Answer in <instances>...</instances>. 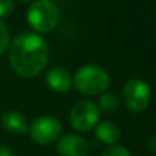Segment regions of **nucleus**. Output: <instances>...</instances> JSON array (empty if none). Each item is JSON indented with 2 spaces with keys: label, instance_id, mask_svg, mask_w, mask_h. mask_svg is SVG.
Listing matches in <instances>:
<instances>
[{
  "label": "nucleus",
  "instance_id": "obj_1",
  "mask_svg": "<svg viewBox=\"0 0 156 156\" xmlns=\"http://www.w3.org/2000/svg\"><path fill=\"white\" fill-rule=\"evenodd\" d=\"M49 49L45 40L36 33H23L12 40L10 45V65L18 76L36 77L48 63Z\"/></svg>",
  "mask_w": 156,
  "mask_h": 156
},
{
  "label": "nucleus",
  "instance_id": "obj_2",
  "mask_svg": "<svg viewBox=\"0 0 156 156\" xmlns=\"http://www.w3.org/2000/svg\"><path fill=\"white\" fill-rule=\"evenodd\" d=\"M110 74L97 65H85L78 69L73 83L80 93L94 96L105 92L110 86Z\"/></svg>",
  "mask_w": 156,
  "mask_h": 156
},
{
  "label": "nucleus",
  "instance_id": "obj_3",
  "mask_svg": "<svg viewBox=\"0 0 156 156\" xmlns=\"http://www.w3.org/2000/svg\"><path fill=\"white\" fill-rule=\"evenodd\" d=\"M60 12L58 5L51 0H37L27 10V22L34 30L47 33L58 26Z\"/></svg>",
  "mask_w": 156,
  "mask_h": 156
},
{
  "label": "nucleus",
  "instance_id": "obj_4",
  "mask_svg": "<svg viewBox=\"0 0 156 156\" xmlns=\"http://www.w3.org/2000/svg\"><path fill=\"white\" fill-rule=\"evenodd\" d=\"M151 100V88L141 78H133L123 88V101L133 114L143 112Z\"/></svg>",
  "mask_w": 156,
  "mask_h": 156
},
{
  "label": "nucleus",
  "instance_id": "obj_5",
  "mask_svg": "<svg viewBox=\"0 0 156 156\" xmlns=\"http://www.w3.org/2000/svg\"><path fill=\"white\" fill-rule=\"evenodd\" d=\"M100 119V110L90 100L78 101L70 112L71 126L78 132H90Z\"/></svg>",
  "mask_w": 156,
  "mask_h": 156
},
{
  "label": "nucleus",
  "instance_id": "obj_6",
  "mask_svg": "<svg viewBox=\"0 0 156 156\" xmlns=\"http://www.w3.org/2000/svg\"><path fill=\"white\" fill-rule=\"evenodd\" d=\"M29 133L34 143L40 144V145H48L60 137L62 123L54 116H38L32 122Z\"/></svg>",
  "mask_w": 156,
  "mask_h": 156
},
{
  "label": "nucleus",
  "instance_id": "obj_7",
  "mask_svg": "<svg viewBox=\"0 0 156 156\" xmlns=\"http://www.w3.org/2000/svg\"><path fill=\"white\" fill-rule=\"evenodd\" d=\"M56 151L60 156H88L89 144L77 134H66L58 140Z\"/></svg>",
  "mask_w": 156,
  "mask_h": 156
},
{
  "label": "nucleus",
  "instance_id": "obj_8",
  "mask_svg": "<svg viewBox=\"0 0 156 156\" xmlns=\"http://www.w3.org/2000/svg\"><path fill=\"white\" fill-rule=\"evenodd\" d=\"M47 83L52 90L58 93H66L71 89L73 78L65 67H54L47 74Z\"/></svg>",
  "mask_w": 156,
  "mask_h": 156
},
{
  "label": "nucleus",
  "instance_id": "obj_9",
  "mask_svg": "<svg viewBox=\"0 0 156 156\" xmlns=\"http://www.w3.org/2000/svg\"><path fill=\"white\" fill-rule=\"evenodd\" d=\"M2 125L7 132L15 134H25L27 132V122L18 111H7L2 115Z\"/></svg>",
  "mask_w": 156,
  "mask_h": 156
},
{
  "label": "nucleus",
  "instance_id": "obj_10",
  "mask_svg": "<svg viewBox=\"0 0 156 156\" xmlns=\"http://www.w3.org/2000/svg\"><path fill=\"white\" fill-rule=\"evenodd\" d=\"M96 136L104 144L112 145V144L118 143L121 138V130L111 121H103L96 125Z\"/></svg>",
  "mask_w": 156,
  "mask_h": 156
},
{
  "label": "nucleus",
  "instance_id": "obj_11",
  "mask_svg": "<svg viewBox=\"0 0 156 156\" xmlns=\"http://www.w3.org/2000/svg\"><path fill=\"white\" fill-rule=\"evenodd\" d=\"M97 107H99L100 111L112 114L115 111H118L119 107H121V99H119V96H116L114 93H104L100 96Z\"/></svg>",
  "mask_w": 156,
  "mask_h": 156
},
{
  "label": "nucleus",
  "instance_id": "obj_12",
  "mask_svg": "<svg viewBox=\"0 0 156 156\" xmlns=\"http://www.w3.org/2000/svg\"><path fill=\"white\" fill-rule=\"evenodd\" d=\"M101 156H132V154H130V151L126 149L125 147L112 144V145H110L103 152Z\"/></svg>",
  "mask_w": 156,
  "mask_h": 156
},
{
  "label": "nucleus",
  "instance_id": "obj_13",
  "mask_svg": "<svg viewBox=\"0 0 156 156\" xmlns=\"http://www.w3.org/2000/svg\"><path fill=\"white\" fill-rule=\"evenodd\" d=\"M8 45H10V33L7 26L0 21V55L8 48Z\"/></svg>",
  "mask_w": 156,
  "mask_h": 156
},
{
  "label": "nucleus",
  "instance_id": "obj_14",
  "mask_svg": "<svg viewBox=\"0 0 156 156\" xmlns=\"http://www.w3.org/2000/svg\"><path fill=\"white\" fill-rule=\"evenodd\" d=\"M14 10L12 0H0V18L8 16Z\"/></svg>",
  "mask_w": 156,
  "mask_h": 156
},
{
  "label": "nucleus",
  "instance_id": "obj_15",
  "mask_svg": "<svg viewBox=\"0 0 156 156\" xmlns=\"http://www.w3.org/2000/svg\"><path fill=\"white\" fill-rule=\"evenodd\" d=\"M0 156H15V155H14V152L8 147L0 145Z\"/></svg>",
  "mask_w": 156,
  "mask_h": 156
},
{
  "label": "nucleus",
  "instance_id": "obj_16",
  "mask_svg": "<svg viewBox=\"0 0 156 156\" xmlns=\"http://www.w3.org/2000/svg\"><path fill=\"white\" fill-rule=\"evenodd\" d=\"M149 148H151V151L156 155V134H154L149 138Z\"/></svg>",
  "mask_w": 156,
  "mask_h": 156
},
{
  "label": "nucleus",
  "instance_id": "obj_17",
  "mask_svg": "<svg viewBox=\"0 0 156 156\" xmlns=\"http://www.w3.org/2000/svg\"><path fill=\"white\" fill-rule=\"evenodd\" d=\"M19 2H22V3H27V2H32V0H19Z\"/></svg>",
  "mask_w": 156,
  "mask_h": 156
}]
</instances>
